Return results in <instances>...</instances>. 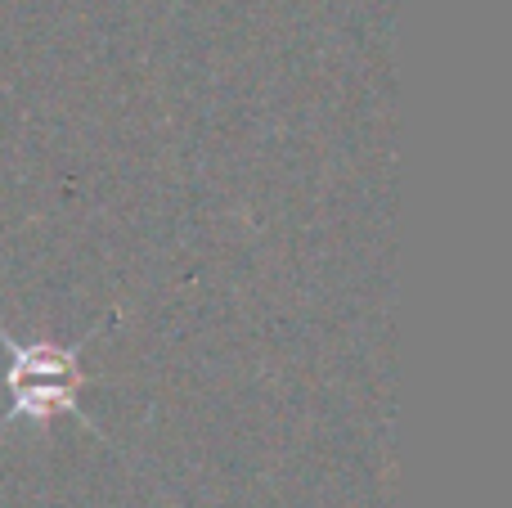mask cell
Returning a JSON list of instances; mask_svg holds the SVG:
<instances>
[{"instance_id": "6da1fadb", "label": "cell", "mask_w": 512, "mask_h": 508, "mask_svg": "<svg viewBox=\"0 0 512 508\" xmlns=\"http://www.w3.org/2000/svg\"><path fill=\"white\" fill-rule=\"evenodd\" d=\"M99 329H90L81 342H23V338H9V329H0V347H5V383L9 405H5V423L18 419H54V414H72V419L90 423L86 410H81V392L90 387V378L81 374V351L86 342H95ZM95 428V423H90Z\"/></svg>"}]
</instances>
